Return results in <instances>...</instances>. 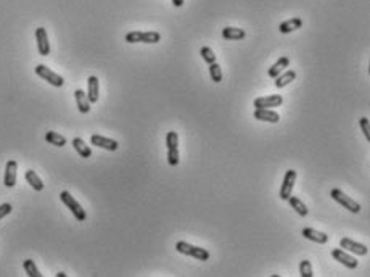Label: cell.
<instances>
[{"label":"cell","mask_w":370,"mask_h":277,"mask_svg":"<svg viewBox=\"0 0 370 277\" xmlns=\"http://www.w3.org/2000/svg\"><path fill=\"white\" fill-rule=\"evenodd\" d=\"M294 79H296V71L288 70V71H285L283 74H278L274 84H276V87H278V89H282V87H286Z\"/></svg>","instance_id":"cell-21"},{"label":"cell","mask_w":370,"mask_h":277,"mask_svg":"<svg viewBox=\"0 0 370 277\" xmlns=\"http://www.w3.org/2000/svg\"><path fill=\"white\" fill-rule=\"evenodd\" d=\"M359 126H361L362 134H364V137L370 142V124H369V119L366 116L359 119Z\"/></svg>","instance_id":"cell-31"},{"label":"cell","mask_w":370,"mask_h":277,"mask_svg":"<svg viewBox=\"0 0 370 277\" xmlns=\"http://www.w3.org/2000/svg\"><path fill=\"white\" fill-rule=\"evenodd\" d=\"M91 144L95 145V147L105 148V150H109V152H116L119 148L118 140L109 139V137H103V136H98V134H93V136L91 137Z\"/></svg>","instance_id":"cell-9"},{"label":"cell","mask_w":370,"mask_h":277,"mask_svg":"<svg viewBox=\"0 0 370 277\" xmlns=\"http://www.w3.org/2000/svg\"><path fill=\"white\" fill-rule=\"evenodd\" d=\"M332 256L337 261H340L343 266L349 268V269H356V268H358V265H359L358 260H356L354 256H351L349 253H346L343 248H335V250H332Z\"/></svg>","instance_id":"cell-8"},{"label":"cell","mask_w":370,"mask_h":277,"mask_svg":"<svg viewBox=\"0 0 370 277\" xmlns=\"http://www.w3.org/2000/svg\"><path fill=\"white\" fill-rule=\"evenodd\" d=\"M23 268H24L26 274L29 277H42V274H40V271L36 266V263H34L32 260H24L23 261Z\"/></svg>","instance_id":"cell-25"},{"label":"cell","mask_w":370,"mask_h":277,"mask_svg":"<svg viewBox=\"0 0 370 277\" xmlns=\"http://www.w3.org/2000/svg\"><path fill=\"white\" fill-rule=\"evenodd\" d=\"M200 53H201L203 60H204V62H206L208 65H211V63H214V62H216V55H214V52H212L211 47H203V49L200 50Z\"/></svg>","instance_id":"cell-29"},{"label":"cell","mask_w":370,"mask_h":277,"mask_svg":"<svg viewBox=\"0 0 370 277\" xmlns=\"http://www.w3.org/2000/svg\"><path fill=\"white\" fill-rule=\"evenodd\" d=\"M24 178H26V181L29 182V185H31L36 192H42V190H44V182H42V179L39 178V174H37L36 171L27 170L26 174H24Z\"/></svg>","instance_id":"cell-19"},{"label":"cell","mask_w":370,"mask_h":277,"mask_svg":"<svg viewBox=\"0 0 370 277\" xmlns=\"http://www.w3.org/2000/svg\"><path fill=\"white\" fill-rule=\"evenodd\" d=\"M296 176H298V173L294 170H288L285 173L283 184H282V188H280V198L282 200H288L291 197L294 182H296Z\"/></svg>","instance_id":"cell-6"},{"label":"cell","mask_w":370,"mask_h":277,"mask_svg":"<svg viewBox=\"0 0 370 277\" xmlns=\"http://www.w3.org/2000/svg\"><path fill=\"white\" fill-rule=\"evenodd\" d=\"M176 250L179 253L193 256V258L200 260V261H208L211 258V253L208 252V250H204L201 247H196V245H191V243H188V242H182V240L177 242L176 243Z\"/></svg>","instance_id":"cell-2"},{"label":"cell","mask_w":370,"mask_h":277,"mask_svg":"<svg viewBox=\"0 0 370 277\" xmlns=\"http://www.w3.org/2000/svg\"><path fill=\"white\" fill-rule=\"evenodd\" d=\"M288 66H290V58L288 57H282L278 62H276L271 66L269 71H267V74H269V78L276 79L278 74H282L285 71V68H288Z\"/></svg>","instance_id":"cell-18"},{"label":"cell","mask_w":370,"mask_h":277,"mask_svg":"<svg viewBox=\"0 0 370 277\" xmlns=\"http://www.w3.org/2000/svg\"><path fill=\"white\" fill-rule=\"evenodd\" d=\"M36 40H37V50L42 57L50 55V42L49 36H47L45 28H37L36 29Z\"/></svg>","instance_id":"cell-11"},{"label":"cell","mask_w":370,"mask_h":277,"mask_svg":"<svg viewBox=\"0 0 370 277\" xmlns=\"http://www.w3.org/2000/svg\"><path fill=\"white\" fill-rule=\"evenodd\" d=\"M100 97V83L97 76H89L87 79V98L91 103H97Z\"/></svg>","instance_id":"cell-13"},{"label":"cell","mask_w":370,"mask_h":277,"mask_svg":"<svg viewBox=\"0 0 370 277\" xmlns=\"http://www.w3.org/2000/svg\"><path fill=\"white\" fill-rule=\"evenodd\" d=\"M286 201H288V203L291 205V208H293L294 211H296L299 216H307V213H309V209L306 208V205H304L303 201H301L298 197H293V195H291V197H290L288 200H286Z\"/></svg>","instance_id":"cell-23"},{"label":"cell","mask_w":370,"mask_h":277,"mask_svg":"<svg viewBox=\"0 0 370 277\" xmlns=\"http://www.w3.org/2000/svg\"><path fill=\"white\" fill-rule=\"evenodd\" d=\"M246 36V32L240 28H224L222 29V37L225 40H242Z\"/></svg>","instance_id":"cell-22"},{"label":"cell","mask_w":370,"mask_h":277,"mask_svg":"<svg viewBox=\"0 0 370 277\" xmlns=\"http://www.w3.org/2000/svg\"><path fill=\"white\" fill-rule=\"evenodd\" d=\"M283 103L282 95H269V97H259L255 100V108H277Z\"/></svg>","instance_id":"cell-14"},{"label":"cell","mask_w":370,"mask_h":277,"mask_svg":"<svg viewBox=\"0 0 370 277\" xmlns=\"http://www.w3.org/2000/svg\"><path fill=\"white\" fill-rule=\"evenodd\" d=\"M60 200L68 206V209H70V211L73 213V216L78 221H86V211L82 209V206L78 203V201L71 197L70 192H61L60 193Z\"/></svg>","instance_id":"cell-3"},{"label":"cell","mask_w":370,"mask_h":277,"mask_svg":"<svg viewBox=\"0 0 370 277\" xmlns=\"http://www.w3.org/2000/svg\"><path fill=\"white\" fill-rule=\"evenodd\" d=\"M16 179H18V163L15 160H10L8 163H6V168H5V185L11 188L16 185Z\"/></svg>","instance_id":"cell-12"},{"label":"cell","mask_w":370,"mask_h":277,"mask_svg":"<svg viewBox=\"0 0 370 277\" xmlns=\"http://www.w3.org/2000/svg\"><path fill=\"white\" fill-rule=\"evenodd\" d=\"M173 5H174V6H177V8H179V6H182V5H184V0H173Z\"/></svg>","instance_id":"cell-33"},{"label":"cell","mask_w":370,"mask_h":277,"mask_svg":"<svg viewBox=\"0 0 370 277\" xmlns=\"http://www.w3.org/2000/svg\"><path fill=\"white\" fill-rule=\"evenodd\" d=\"M71 144H73V147H74V150H76V152L81 155V158H91V157H92V150H91V147L86 145V142L82 140V139H79V137H74Z\"/></svg>","instance_id":"cell-20"},{"label":"cell","mask_w":370,"mask_h":277,"mask_svg":"<svg viewBox=\"0 0 370 277\" xmlns=\"http://www.w3.org/2000/svg\"><path fill=\"white\" fill-rule=\"evenodd\" d=\"M11 209H13V206H11L10 203H3V205H0V219H3L5 216H8V214L11 213Z\"/></svg>","instance_id":"cell-32"},{"label":"cell","mask_w":370,"mask_h":277,"mask_svg":"<svg viewBox=\"0 0 370 277\" xmlns=\"http://www.w3.org/2000/svg\"><path fill=\"white\" fill-rule=\"evenodd\" d=\"M303 28V19L301 18H291V19H286L282 24L278 26V31L282 32V34H290V32L301 29Z\"/></svg>","instance_id":"cell-17"},{"label":"cell","mask_w":370,"mask_h":277,"mask_svg":"<svg viewBox=\"0 0 370 277\" xmlns=\"http://www.w3.org/2000/svg\"><path fill=\"white\" fill-rule=\"evenodd\" d=\"M45 140L49 142V144L55 145V147H65L66 145V139L61 136V134L53 132V131H49L45 134Z\"/></svg>","instance_id":"cell-24"},{"label":"cell","mask_w":370,"mask_h":277,"mask_svg":"<svg viewBox=\"0 0 370 277\" xmlns=\"http://www.w3.org/2000/svg\"><path fill=\"white\" fill-rule=\"evenodd\" d=\"M177 145H179V136H177V132L169 131L166 134V147L171 148V147H177Z\"/></svg>","instance_id":"cell-30"},{"label":"cell","mask_w":370,"mask_h":277,"mask_svg":"<svg viewBox=\"0 0 370 277\" xmlns=\"http://www.w3.org/2000/svg\"><path fill=\"white\" fill-rule=\"evenodd\" d=\"M161 40V34L156 31H131L126 34L127 44H158Z\"/></svg>","instance_id":"cell-1"},{"label":"cell","mask_w":370,"mask_h":277,"mask_svg":"<svg viewBox=\"0 0 370 277\" xmlns=\"http://www.w3.org/2000/svg\"><path fill=\"white\" fill-rule=\"evenodd\" d=\"M209 76H211L212 81H214V83H221V81H222V70L216 62L209 65Z\"/></svg>","instance_id":"cell-26"},{"label":"cell","mask_w":370,"mask_h":277,"mask_svg":"<svg viewBox=\"0 0 370 277\" xmlns=\"http://www.w3.org/2000/svg\"><path fill=\"white\" fill-rule=\"evenodd\" d=\"M168 163L171 166H177V165H179V148H177V147L168 148Z\"/></svg>","instance_id":"cell-28"},{"label":"cell","mask_w":370,"mask_h":277,"mask_svg":"<svg viewBox=\"0 0 370 277\" xmlns=\"http://www.w3.org/2000/svg\"><path fill=\"white\" fill-rule=\"evenodd\" d=\"M74 98H76L78 110L82 114H87L89 111H91V102H89L87 93L84 91H82V89H76V91H74Z\"/></svg>","instance_id":"cell-16"},{"label":"cell","mask_w":370,"mask_h":277,"mask_svg":"<svg viewBox=\"0 0 370 277\" xmlns=\"http://www.w3.org/2000/svg\"><path fill=\"white\" fill-rule=\"evenodd\" d=\"M299 274L301 277H312L314 273H312V265L309 260H303L299 263Z\"/></svg>","instance_id":"cell-27"},{"label":"cell","mask_w":370,"mask_h":277,"mask_svg":"<svg viewBox=\"0 0 370 277\" xmlns=\"http://www.w3.org/2000/svg\"><path fill=\"white\" fill-rule=\"evenodd\" d=\"M340 247L345 250V252H349V253H354V255H359V256H364V255H367V247L364 245V243H358V242H354V240H351V239H348V237H343L340 240Z\"/></svg>","instance_id":"cell-7"},{"label":"cell","mask_w":370,"mask_h":277,"mask_svg":"<svg viewBox=\"0 0 370 277\" xmlns=\"http://www.w3.org/2000/svg\"><path fill=\"white\" fill-rule=\"evenodd\" d=\"M57 277H66V274H65V273H58Z\"/></svg>","instance_id":"cell-34"},{"label":"cell","mask_w":370,"mask_h":277,"mask_svg":"<svg viewBox=\"0 0 370 277\" xmlns=\"http://www.w3.org/2000/svg\"><path fill=\"white\" fill-rule=\"evenodd\" d=\"M301 234L304 235V239L316 242V243H319V245H324V243L328 242V235L325 232L316 231V229H312V227H304L303 231H301Z\"/></svg>","instance_id":"cell-15"},{"label":"cell","mask_w":370,"mask_h":277,"mask_svg":"<svg viewBox=\"0 0 370 277\" xmlns=\"http://www.w3.org/2000/svg\"><path fill=\"white\" fill-rule=\"evenodd\" d=\"M253 116L258 121H266V123H272V124L280 121V114L277 111H274L272 108H256Z\"/></svg>","instance_id":"cell-10"},{"label":"cell","mask_w":370,"mask_h":277,"mask_svg":"<svg viewBox=\"0 0 370 277\" xmlns=\"http://www.w3.org/2000/svg\"><path fill=\"white\" fill-rule=\"evenodd\" d=\"M330 195H332V198L335 201H338V203L343 208H346L348 211H351V213H359L361 211V205L356 203L353 198H349L346 193H343L340 190V188H333Z\"/></svg>","instance_id":"cell-5"},{"label":"cell","mask_w":370,"mask_h":277,"mask_svg":"<svg viewBox=\"0 0 370 277\" xmlns=\"http://www.w3.org/2000/svg\"><path fill=\"white\" fill-rule=\"evenodd\" d=\"M36 74L37 76H40L44 81H47L49 84L55 86V87H61L65 84V79L60 76V74H57L55 71H52L50 68H47L45 65H37L36 66Z\"/></svg>","instance_id":"cell-4"}]
</instances>
